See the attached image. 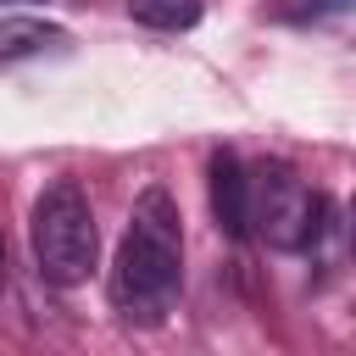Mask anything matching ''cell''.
<instances>
[{
    "label": "cell",
    "mask_w": 356,
    "mask_h": 356,
    "mask_svg": "<svg viewBox=\"0 0 356 356\" xmlns=\"http://www.w3.org/2000/svg\"><path fill=\"white\" fill-rule=\"evenodd\" d=\"M28 239H33V267H39L44 284H56V289L83 284L89 267H95V250H100V228H95L89 195H83L72 178L50 184V189L33 200Z\"/></svg>",
    "instance_id": "obj_2"
},
{
    "label": "cell",
    "mask_w": 356,
    "mask_h": 356,
    "mask_svg": "<svg viewBox=\"0 0 356 356\" xmlns=\"http://www.w3.org/2000/svg\"><path fill=\"white\" fill-rule=\"evenodd\" d=\"M0 289H6V239H0Z\"/></svg>",
    "instance_id": "obj_7"
},
{
    "label": "cell",
    "mask_w": 356,
    "mask_h": 356,
    "mask_svg": "<svg viewBox=\"0 0 356 356\" xmlns=\"http://www.w3.org/2000/svg\"><path fill=\"white\" fill-rule=\"evenodd\" d=\"M211 217L228 239H245L250 234V184H245V167L234 150H217L211 156Z\"/></svg>",
    "instance_id": "obj_4"
},
{
    "label": "cell",
    "mask_w": 356,
    "mask_h": 356,
    "mask_svg": "<svg viewBox=\"0 0 356 356\" xmlns=\"http://www.w3.org/2000/svg\"><path fill=\"white\" fill-rule=\"evenodd\" d=\"M250 184V228L278 245V250H312L328 228V200L317 189H306V178H295V167L284 161H261L256 172H245Z\"/></svg>",
    "instance_id": "obj_3"
},
{
    "label": "cell",
    "mask_w": 356,
    "mask_h": 356,
    "mask_svg": "<svg viewBox=\"0 0 356 356\" xmlns=\"http://www.w3.org/2000/svg\"><path fill=\"white\" fill-rule=\"evenodd\" d=\"M67 33L44 17H6L0 22V61H28V56H44V50H61Z\"/></svg>",
    "instance_id": "obj_5"
},
{
    "label": "cell",
    "mask_w": 356,
    "mask_h": 356,
    "mask_svg": "<svg viewBox=\"0 0 356 356\" xmlns=\"http://www.w3.org/2000/svg\"><path fill=\"white\" fill-rule=\"evenodd\" d=\"M178 284H184V217H178V200L161 184H150L134 200L128 234L111 261V306L128 323L156 328L172 312Z\"/></svg>",
    "instance_id": "obj_1"
},
{
    "label": "cell",
    "mask_w": 356,
    "mask_h": 356,
    "mask_svg": "<svg viewBox=\"0 0 356 356\" xmlns=\"http://www.w3.org/2000/svg\"><path fill=\"white\" fill-rule=\"evenodd\" d=\"M6 6H11V0H6Z\"/></svg>",
    "instance_id": "obj_8"
},
{
    "label": "cell",
    "mask_w": 356,
    "mask_h": 356,
    "mask_svg": "<svg viewBox=\"0 0 356 356\" xmlns=\"http://www.w3.org/2000/svg\"><path fill=\"white\" fill-rule=\"evenodd\" d=\"M128 17L145 22V28L178 33V28H195L200 22V0H128Z\"/></svg>",
    "instance_id": "obj_6"
}]
</instances>
